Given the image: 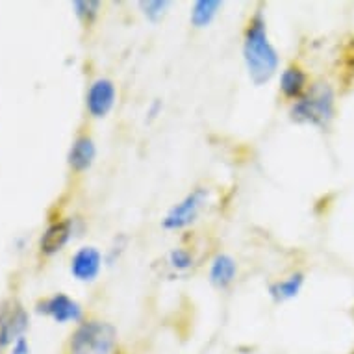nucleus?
I'll use <instances>...</instances> for the list:
<instances>
[{
  "mask_svg": "<svg viewBox=\"0 0 354 354\" xmlns=\"http://www.w3.org/2000/svg\"><path fill=\"white\" fill-rule=\"evenodd\" d=\"M243 54L250 80L254 82L256 86L271 80V76L279 67V54L269 43L268 28H266V21L261 17V13H256L249 23V28L245 34Z\"/></svg>",
  "mask_w": 354,
  "mask_h": 354,
  "instance_id": "1",
  "label": "nucleus"
},
{
  "mask_svg": "<svg viewBox=\"0 0 354 354\" xmlns=\"http://www.w3.org/2000/svg\"><path fill=\"white\" fill-rule=\"evenodd\" d=\"M117 332L110 323L87 321L82 323L71 336V354H113Z\"/></svg>",
  "mask_w": 354,
  "mask_h": 354,
  "instance_id": "2",
  "label": "nucleus"
},
{
  "mask_svg": "<svg viewBox=\"0 0 354 354\" xmlns=\"http://www.w3.org/2000/svg\"><path fill=\"white\" fill-rule=\"evenodd\" d=\"M334 113V95L328 86H314L291 108L295 121L310 122L315 127H325Z\"/></svg>",
  "mask_w": 354,
  "mask_h": 354,
  "instance_id": "3",
  "label": "nucleus"
},
{
  "mask_svg": "<svg viewBox=\"0 0 354 354\" xmlns=\"http://www.w3.org/2000/svg\"><path fill=\"white\" fill-rule=\"evenodd\" d=\"M204 198H206V192L204 189H195L193 193H189L182 203L176 204L169 212L167 217L163 219V227L169 228V230H178V228L187 227L189 223L197 219Z\"/></svg>",
  "mask_w": 354,
  "mask_h": 354,
  "instance_id": "4",
  "label": "nucleus"
},
{
  "mask_svg": "<svg viewBox=\"0 0 354 354\" xmlns=\"http://www.w3.org/2000/svg\"><path fill=\"white\" fill-rule=\"evenodd\" d=\"M28 328V315L17 302H13L0 314V347H8L23 337Z\"/></svg>",
  "mask_w": 354,
  "mask_h": 354,
  "instance_id": "5",
  "label": "nucleus"
},
{
  "mask_svg": "<svg viewBox=\"0 0 354 354\" xmlns=\"http://www.w3.org/2000/svg\"><path fill=\"white\" fill-rule=\"evenodd\" d=\"M39 312L50 315L54 321L58 323H67V321H78L82 317V308L76 301L71 297L58 293V295L50 297L45 302L39 304Z\"/></svg>",
  "mask_w": 354,
  "mask_h": 354,
  "instance_id": "6",
  "label": "nucleus"
},
{
  "mask_svg": "<svg viewBox=\"0 0 354 354\" xmlns=\"http://www.w3.org/2000/svg\"><path fill=\"white\" fill-rule=\"evenodd\" d=\"M113 102H115L113 84L106 78L93 82V86L87 91V110L91 111V115L104 117L111 110Z\"/></svg>",
  "mask_w": 354,
  "mask_h": 354,
  "instance_id": "7",
  "label": "nucleus"
},
{
  "mask_svg": "<svg viewBox=\"0 0 354 354\" xmlns=\"http://www.w3.org/2000/svg\"><path fill=\"white\" fill-rule=\"evenodd\" d=\"M100 261L102 256L95 247H84L73 256L71 261V271L78 280H93L100 271Z\"/></svg>",
  "mask_w": 354,
  "mask_h": 354,
  "instance_id": "8",
  "label": "nucleus"
},
{
  "mask_svg": "<svg viewBox=\"0 0 354 354\" xmlns=\"http://www.w3.org/2000/svg\"><path fill=\"white\" fill-rule=\"evenodd\" d=\"M73 232V225L71 221H62V223H54L53 227L47 228V232L41 238V250L45 254H54L67 245Z\"/></svg>",
  "mask_w": 354,
  "mask_h": 354,
  "instance_id": "9",
  "label": "nucleus"
},
{
  "mask_svg": "<svg viewBox=\"0 0 354 354\" xmlns=\"http://www.w3.org/2000/svg\"><path fill=\"white\" fill-rule=\"evenodd\" d=\"M95 143L91 138L82 136L75 141V145L71 147L69 152V165L75 171H84L87 169L95 160Z\"/></svg>",
  "mask_w": 354,
  "mask_h": 354,
  "instance_id": "10",
  "label": "nucleus"
},
{
  "mask_svg": "<svg viewBox=\"0 0 354 354\" xmlns=\"http://www.w3.org/2000/svg\"><path fill=\"white\" fill-rule=\"evenodd\" d=\"M236 277V263L230 256L221 254L217 256L212 263V269H209V279L215 286L219 288H225L234 280Z\"/></svg>",
  "mask_w": 354,
  "mask_h": 354,
  "instance_id": "11",
  "label": "nucleus"
},
{
  "mask_svg": "<svg viewBox=\"0 0 354 354\" xmlns=\"http://www.w3.org/2000/svg\"><path fill=\"white\" fill-rule=\"evenodd\" d=\"M219 6V0H198V2H195V6H193L192 23L195 24L197 28H203V26L212 23V19L217 15Z\"/></svg>",
  "mask_w": 354,
  "mask_h": 354,
  "instance_id": "12",
  "label": "nucleus"
},
{
  "mask_svg": "<svg viewBox=\"0 0 354 354\" xmlns=\"http://www.w3.org/2000/svg\"><path fill=\"white\" fill-rule=\"evenodd\" d=\"M304 82H306V76L301 69L297 67H290L282 73V78H280V87L288 97H299L304 89Z\"/></svg>",
  "mask_w": 354,
  "mask_h": 354,
  "instance_id": "13",
  "label": "nucleus"
},
{
  "mask_svg": "<svg viewBox=\"0 0 354 354\" xmlns=\"http://www.w3.org/2000/svg\"><path fill=\"white\" fill-rule=\"evenodd\" d=\"M302 286V274H291L290 279L282 280L279 284H274L271 288V295L277 299V301H288L291 297H295L299 293Z\"/></svg>",
  "mask_w": 354,
  "mask_h": 354,
  "instance_id": "14",
  "label": "nucleus"
},
{
  "mask_svg": "<svg viewBox=\"0 0 354 354\" xmlns=\"http://www.w3.org/2000/svg\"><path fill=\"white\" fill-rule=\"evenodd\" d=\"M143 8V13L151 21H158L165 13V8L169 6L167 0H147V2H141L140 4Z\"/></svg>",
  "mask_w": 354,
  "mask_h": 354,
  "instance_id": "15",
  "label": "nucleus"
},
{
  "mask_svg": "<svg viewBox=\"0 0 354 354\" xmlns=\"http://www.w3.org/2000/svg\"><path fill=\"white\" fill-rule=\"evenodd\" d=\"M169 261H171V266H173L174 269L184 271V269L192 268L193 258H192V254L187 252V250L176 249V250H173L171 254H169Z\"/></svg>",
  "mask_w": 354,
  "mask_h": 354,
  "instance_id": "16",
  "label": "nucleus"
},
{
  "mask_svg": "<svg viewBox=\"0 0 354 354\" xmlns=\"http://www.w3.org/2000/svg\"><path fill=\"white\" fill-rule=\"evenodd\" d=\"M73 6H75L76 13H78L82 19H87V21H91V19L97 15V10H99V2H95V0H89V2H75Z\"/></svg>",
  "mask_w": 354,
  "mask_h": 354,
  "instance_id": "17",
  "label": "nucleus"
},
{
  "mask_svg": "<svg viewBox=\"0 0 354 354\" xmlns=\"http://www.w3.org/2000/svg\"><path fill=\"white\" fill-rule=\"evenodd\" d=\"M12 351H13V354H30V345H28V342L24 339V336L19 337L17 342L13 343Z\"/></svg>",
  "mask_w": 354,
  "mask_h": 354,
  "instance_id": "18",
  "label": "nucleus"
}]
</instances>
